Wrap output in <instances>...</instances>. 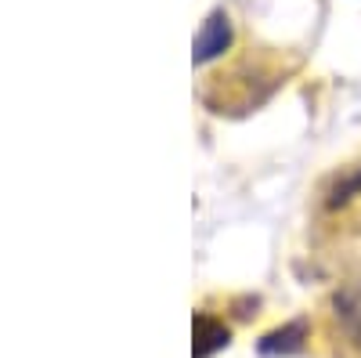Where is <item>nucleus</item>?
Returning a JSON list of instances; mask_svg holds the SVG:
<instances>
[{
    "instance_id": "obj_1",
    "label": "nucleus",
    "mask_w": 361,
    "mask_h": 358,
    "mask_svg": "<svg viewBox=\"0 0 361 358\" xmlns=\"http://www.w3.org/2000/svg\"><path fill=\"white\" fill-rule=\"evenodd\" d=\"M231 37H235V29H231V18L224 11H209L202 29L195 33V44H192V62L195 66H206V62H214V58H221L228 47H231Z\"/></svg>"
},
{
    "instance_id": "obj_2",
    "label": "nucleus",
    "mask_w": 361,
    "mask_h": 358,
    "mask_svg": "<svg viewBox=\"0 0 361 358\" xmlns=\"http://www.w3.org/2000/svg\"><path fill=\"white\" fill-rule=\"evenodd\" d=\"M228 326L224 322H217V318H209V315H195V347H192V354L195 358H209L214 351H221V347H228Z\"/></svg>"
},
{
    "instance_id": "obj_3",
    "label": "nucleus",
    "mask_w": 361,
    "mask_h": 358,
    "mask_svg": "<svg viewBox=\"0 0 361 358\" xmlns=\"http://www.w3.org/2000/svg\"><path fill=\"white\" fill-rule=\"evenodd\" d=\"M304 337H307V326L304 322H289V326H282V330L267 333L260 340V354H293V351L304 347Z\"/></svg>"
},
{
    "instance_id": "obj_4",
    "label": "nucleus",
    "mask_w": 361,
    "mask_h": 358,
    "mask_svg": "<svg viewBox=\"0 0 361 358\" xmlns=\"http://www.w3.org/2000/svg\"><path fill=\"white\" fill-rule=\"evenodd\" d=\"M357 192H361V170L347 174L343 181H336V185H333V192H329V206H333V210H336V206L350 203V199H354Z\"/></svg>"
}]
</instances>
